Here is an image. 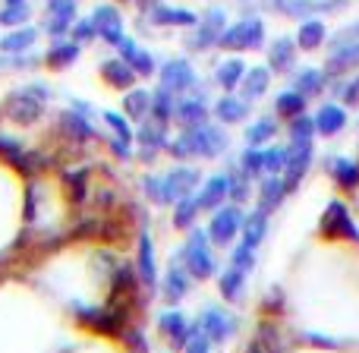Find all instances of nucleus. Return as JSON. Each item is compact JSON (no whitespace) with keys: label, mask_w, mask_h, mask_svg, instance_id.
Masks as SVG:
<instances>
[{"label":"nucleus","mask_w":359,"mask_h":353,"mask_svg":"<svg viewBox=\"0 0 359 353\" xmlns=\"http://www.w3.org/2000/svg\"><path fill=\"white\" fill-rule=\"evenodd\" d=\"M268 82H271V67H252V69H246V76H243V82H240L243 98H246V101L262 98V95L268 92Z\"/></svg>","instance_id":"nucleus-27"},{"label":"nucleus","mask_w":359,"mask_h":353,"mask_svg":"<svg viewBox=\"0 0 359 353\" xmlns=\"http://www.w3.org/2000/svg\"><path fill=\"white\" fill-rule=\"evenodd\" d=\"M60 126H63V133H67V136H73V139H92L95 136V130L88 126V120L79 117V114H73V111L63 114Z\"/></svg>","instance_id":"nucleus-45"},{"label":"nucleus","mask_w":359,"mask_h":353,"mask_svg":"<svg viewBox=\"0 0 359 353\" xmlns=\"http://www.w3.org/2000/svg\"><path fill=\"white\" fill-rule=\"evenodd\" d=\"M287 136H290V142H306V139H316L318 136L316 117H309V114H299V117L287 120Z\"/></svg>","instance_id":"nucleus-42"},{"label":"nucleus","mask_w":359,"mask_h":353,"mask_svg":"<svg viewBox=\"0 0 359 353\" xmlns=\"http://www.w3.org/2000/svg\"><path fill=\"white\" fill-rule=\"evenodd\" d=\"M139 142H142L145 158H155V152L168 145V124H161V120H149V124L139 130Z\"/></svg>","instance_id":"nucleus-28"},{"label":"nucleus","mask_w":359,"mask_h":353,"mask_svg":"<svg viewBox=\"0 0 359 353\" xmlns=\"http://www.w3.org/2000/svg\"><path fill=\"white\" fill-rule=\"evenodd\" d=\"M117 48H120V57H123V60L130 63V67L136 69L139 76H151V73H155V57H151L149 51L139 48V44L133 41V38H126V35H123V38H120Z\"/></svg>","instance_id":"nucleus-20"},{"label":"nucleus","mask_w":359,"mask_h":353,"mask_svg":"<svg viewBox=\"0 0 359 353\" xmlns=\"http://www.w3.org/2000/svg\"><path fill=\"white\" fill-rule=\"evenodd\" d=\"M104 120L114 126V133H117L120 139H126V142H133V130H130V124H126V117H120V114L107 111V114H104Z\"/></svg>","instance_id":"nucleus-50"},{"label":"nucleus","mask_w":359,"mask_h":353,"mask_svg":"<svg viewBox=\"0 0 359 353\" xmlns=\"http://www.w3.org/2000/svg\"><path fill=\"white\" fill-rule=\"evenodd\" d=\"M92 22L107 44H120V38H123V16H120L117 6H98L92 13Z\"/></svg>","instance_id":"nucleus-15"},{"label":"nucleus","mask_w":359,"mask_h":353,"mask_svg":"<svg viewBox=\"0 0 359 353\" xmlns=\"http://www.w3.org/2000/svg\"><path fill=\"white\" fill-rule=\"evenodd\" d=\"M347 38H359V22L353 25V29H347V32H344V35H341V41H347Z\"/></svg>","instance_id":"nucleus-53"},{"label":"nucleus","mask_w":359,"mask_h":353,"mask_svg":"<svg viewBox=\"0 0 359 353\" xmlns=\"http://www.w3.org/2000/svg\"><path fill=\"white\" fill-rule=\"evenodd\" d=\"M76 57H79V44L76 41H60V44H54V48L48 51L44 63H48L50 69H63V67H69Z\"/></svg>","instance_id":"nucleus-40"},{"label":"nucleus","mask_w":359,"mask_h":353,"mask_svg":"<svg viewBox=\"0 0 359 353\" xmlns=\"http://www.w3.org/2000/svg\"><path fill=\"white\" fill-rule=\"evenodd\" d=\"M306 101H309L306 95L290 88V92H280L278 98H274V111H278V117L293 120V117H299V114H306Z\"/></svg>","instance_id":"nucleus-32"},{"label":"nucleus","mask_w":359,"mask_h":353,"mask_svg":"<svg viewBox=\"0 0 359 353\" xmlns=\"http://www.w3.org/2000/svg\"><path fill=\"white\" fill-rule=\"evenodd\" d=\"M13 4H25V0H6V6H13Z\"/></svg>","instance_id":"nucleus-54"},{"label":"nucleus","mask_w":359,"mask_h":353,"mask_svg":"<svg viewBox=\"0 0 359 353\" xmlns=\"http://www.w3.org/2000/svg\"><path fill=\"white\" fill-rule=\"evenodd\" d=\"M95 32L98 29H95L92 19H82V22H76V29H73V41H88Z\"/></svg>","instance_id":"nucleus-51"},{"label":"nucleus","mask_w":359,"mask_h":353,"mask_svg":"<svg viewBox=\"0 0 359 353\" xmlns=\"http://www.w3.org/2000/svg\"><path fill=\"white\" fill-rule=\"evenodd\" d=\"M198 186V171L196 168H177L161 177V202L158 205H177L183 196H192Z\"/></svg>","instance_id":"nucleus-8"},{"label":"nucleus","mask_w":359,"mask_h":353,"mask_svg":"<svg viewBox=\"0 0 359 353\" xmlns=\"http://www.w3.org/2000/svg\"><path fill=\"white\" fill-rule=\"evenodd\" d=\"M243 76H246V63H243L240 57H230V60H224L221 67H217L215 79H217V86H221V88L233 92V88L243 82Z\"/></svg>","instance_id":"nucleus-33"},{"label":"nucleus","mask_w":359,"mask_h":353,"mask_svg":"<svg viewBox=\"0 0 359 353\" xmlns=\"http://www.w3.org/2000/svg\"><path fill=\"white\" fill-rule=\"evenodd\" d=\"M215 114H217V120H221L224 126H230V124H243V120L249 117V101L243 98H236V95H224L221 101L215 105Z\"/></svg>","instance_id":"nucleus-25"},{"label":"nucleus","mask_w":359,"mask_h":353,"mask_svg":"<svg viewBox=\"0 0 359 353\" xmlns=\"http://www.w3.org/2000/svg\"><path fill=\"white\" fill-rule=\"evenodd\" d=\"M136 76H139V73L123 60V57H114V60H104V63H101V79H104L111 88H117V92H123V88H133V86H136Z\"/></svg>","instance_id":"nucleus-16"},{"label":"nucleus","mask_w":359,"mask_h":353,"mask_svg":"<svg viewBox=\"0 0 359 353\" xmlns=\"http://www.w3.org/2000/svg\"><path fill=\"white\" fill-rule=\"evenodd\" d=\"M246 274H249V272H243V268L230 265L227 272L217 278V291H221V297L227 300V303H236V300L243 297V291H246Z\"/></svg>","instance_id":"nucleus-29"},{"label":"nucleus","mask_w":359,"mask_h":353,"mask_svg":"<svg viewBox=\"0 0 359 353\" xmlns=\"http://www.w3.org/2000/svg\"><path fill=\"white\" fill-rule=\"evenodd\" d=\"M189 281H192V274L183 262L170 265V272L164 274V300H168V303H180V300L189 293Z\"/></svg>","instance_id":"nucleus-22"},{"label":"nucleus","mask_w":359,"mask_h":353,"mask_svg":"<svg viewBox=\"0 0 359 353\" xmlns=\"http://www.w3.org/2000/svg\"><path fill=\"white\" fill-rule=\"evenodd\" d=\"M183 265L189 268L192 278L205 281L217 272V262H215V253H211V237L205 230H192L189 240L183 246Z\"/></svg>","instance_id":"nucleus-3"},{"label":"nucleus","mask_w":359,"mask_h":353,"mask_svg":"<svg viewBox=\"0 0 359 353\" xmlns=\"http://www.w3.org/2000/svg\"><path fill=\"white\" fill-rule=\"evenodd\" d=\"M158 331H161V338L170 344V347L180 350V347H186V341H189L192 325L186 322L183 312L168 309V312H161V319H158Z\"/></svg>","instance_id":"nucleus-10"},{"label":"nucleus","mask_w":359,"mask_h":353,"mask_svg":"<svg viewBox=\"0 0 359 353\" xmlns=\"http://www.w3.org/2000/svg\"><path fill=\"white\" fill-rule=\"evenodd\" d=\"M161 86L170 88L174 95L189 92V88L196 86V69H192L186 60H170V63H164V67H161Z\"/></svg>","instance_id":"nucleus-14"},{"label":"nucleus","mask_w":359,"mask_h":353,"mask_svg":"<svg viewBox=\"0 0 359 353\" xmlns=\"http://www.w3.org/2000/svg\"><path fill=\"white\" fill-rule=\"evenodd\" d=\"M344 105H347V107H356L359 105V76H356V79L353 82H347V86H344Z\"/></svg>","instance_id":"nucleus-52"},{"label":"nucleus","mask_w":359,"mask_h":353,"mask_svg":"<svg viewBox=\"0 0 359 353\" xmlns=\"http://www.w3.org/2000/svg\"><path fill=\"white\" fill-rule=\"evenodd\" d=\"M186 353H211V338L202 331V325H192V335H189V341H186Z\"/></svg>","instance_id":"nucleus-48"},{"label":"nucleus","mask_w":359,"mask_h":353,"mask_svg":"<svg viewBox=\"0 0 359 353\" xmlns=\"http://www.w3.org/2000/svg\"><path fill=\"white\" fill-rule=\"evenodd\" d=\"M287 183H284V177L280 174H271V177H262V183H259V208L262 211H278L280 205H284V199H287Z\"/></svg>","instance_id":"nucleus-17"},{"label":"nucleus","mask_w":359,"mask_h":353,"mask_svg":"<svg viewBox=\"0 0 359 353\" xmlns=\"http://www.w3.org/2000/svg\"><path fill=\"white\" fill-rule=\"evenodd\" d=\"M318 234H322L325 240H331V243L334 240H359V230H356L353 218H350L347 202H341V199L328 202L322 221H318Z\"/></svg>","instance_id":"nucleus-4"},{"label":"nucleus","mask_w":359,"mask_h":353,"mask_svg":"<svg viewBox=\"0 0 359 353\" xmlns=\"http://www.w3.org/2000/svg\"><path fill=\"white\" fill-rule=\"evenodd\" d=\"M224 22H227V19H224V10H211L202 22H196V35L189 38V48L205 51V48H211V44H217L224 35Z\"/></svg>","instance_id":"nucleus-11"},{"label":"nucleus","mask_w":359,"mask_h":353,"mask_svg":"<svg viewBox=\"0 0 359 353\" xmlns=\"http://www.w3.org/2000/svg\"><path fill=\"white\" fill-rule=\"evenodd\" d=\"M262 41H265V25H262V19H240L236 25L224 29L217 44L227 51H252V48H262Z\"/></svg>","instance_id":"nucleus-6"},{"label":"nucleus","mask_w":359,"mask_h":353,"mask_svg":"<svg viewBox=\"0 0 359 353\" xmlns=\"http://www.w3.org/2000/svg\"><path fill=\"white\" fill-rule=\"evenodd\" d=\"M44 101H48V88H41V86L22 88V92H13L10 98H6L4 114L13 120V124L29 126L44 114Z\"/></svg>","instance_id":"nucleus-2"},{"label":"nucleus","mask_w":359,"mask_h":353,"mask_svg":"<svg viewBox=\"0 0 359 353\" xmlns=\"http://www.w3.org/2000/svg\"><path fill=\"white\" fill-rule=\"evenodd\" d=\"M230 265L243 268V272H252L255 268V246H249V243H236L233 253H230Z\"/></svg>","instance_id":"nucleus-47"},{"label":"nucleus","mask_w":359,"mask_h":353,"mask_svg":"<svg viewBox=\"0 0 359 353\" xmlns=\"http://www.w3.org/2000/svg\"><path fill=\"white\" fill-rule=\"evenodd\" d=\"M293 63H297V41L293 38H278L268 51V67L274 73H290Z\"/></svg>","instance_id":"nucleus-23"},{"label":"nucleus","mask_w":359,"mask_h":353,"mask_svg":"<svg viewBox=\"0 0 359 353\" xmlns=\"http://www.w3.org/2000/svg\"><path fill=\"white\" fill-rule=\"evenodd\" d=\"M240 237H243V243H249V246L259 249L262 240L268 237V211H262V208L249 211L246 221H243V234Z\"/></svg>","instance_id":"nucleus-30"},{"label":"nucleus","mask_w":359,"mask_h":353,"mask_svg":"<svg viewBox=\"0 0 359 353\" xmlns=\"http://www.w3.org/2000/svg\"><path fill=\"white\" fill-rule=\"evenodd\" d=\"M202 331L211 338V344H224L227 338H233L236 331V319L230 316L227 309H221V306H208V309L202 312Z\"/></svg>","instance_id":"nucleus-9"},{"label":"nucleus","mask_w":359,"mask_h":353,"mask_svg":"<svg viewBox=\"0 0 359 353\" xmlns=\"http://www.w3.org/2000/svg\"><path fill=\"white\" fill-rule=\"evenodd\" d=\"M151 22L155 25H196L198 16L189 10H177V6H155L151 10Z\"/></svg>","instance_id":"nucleus-35"},{"label":"nucleus","mask_w":359,"mask_h":353,"mask_svg":"<svg viewBox=\"0 0 359 353\" xmlns=\"http://www.w3.org/2000/svg\"><path fill=\"white\" fill-rule=\"evenodd\" d=\"M328 177L334 180L337 189L356 192L359 189V161H353V158H344V155L328 158Z\"/></svg>","instance_id":"nucleus-13"},{"label":"nucleus","mask_w":359,"mask_h":353,"mask_svg":"<svg viewBox=\"0 0 359 353\" xmlns=\"http://www.w3.org/2000/svg\"><path fill=\"white\" fill-rule=\"evenodd\" d=\"M123 114L133 120H145L151 114V95L142 92V88H133V92L123 98Z\"/></svg>","instance_id":"nucleus-37"},{"label":"nucleus","mask_w":359,"mask_h":353,"mask_svg":"<svg viewBox=\"0 0 359 353\" xmlns=\"http://www.w3.org/2000/svg\"><path fill=\"white\" fill-rule=\"evenodd\" d=\"M347 120L350 117H347V107L344 105H325V107H318V114H316V130H318V136L331 139L347 126Z\"/></svg>","instance_id":"nucleus-18"},{"label":"nucleus","mask_w":359,"mask_h":353,"mask_svg":"<svg viewBox=\"0 0 359 353\" xmlns=\"http://www.w3.org/2000/svg\"><path fill=\"white\" fill-rule=\"evenodd\" d=\"M25 19H29V6L25 4L4 6V13H0V25H25Z\"/></svg>","instance_id":"nucleus-49"},{"label":"nucleus","mask_w":359,"mask_h":353,"mask_svg":"<svg viewBox=\"0 0 359 353\" xmlns=\"http://www.w3.org/2000/svg\"><path fill=\"white\" fill-rule=\"evenodd\" d=\"M198 211H202V205H198V196H183V199H180V202L174 205V227L189 230L192 224H196Z\"/></svg>","instance_id":"nucleus-36"},{"label":"nucleus","mask_w":359,"mask_h":353,"mask_svg":"<svg viewBox=\"0 0 359 353\" xmlns=\"http://www.w3.org/2000/svg\"><path fill=\"white\" fill-rule=\"evenodd\" d=\"M224 202H230V174H215L198 189V205L202 211H217Z\"/></svg>","instance_id":"nucleus-12"},{"label":"nucleus","mask_w":359,"mask_h":353,"mask_svg":"<svg viewBox=\"0 0 359 353\" xmlns=\"http://www.w3.org/2000/svg\"><path fill=\"white\" fill-rule=\"evenodd\" d=\"M174 111H177V105H174V92L161 86L155 95H151V117L161 120V124H170V120H174Z\"/></svg>","instance_id":"nucleus-41"},{"label":"nucleus","mask_w":359,"mask_h":353,"mask_svg":"<svg viewBox=\"0 0 359 353\" xmlns=\"http://www.w3.org/2000/svg\"><path fill=\"white\" fill-rule=\"evenodd\" d=\"M249 192H252V180L243 174V171L230 174V202H233V205H243V202L249 199Z\"/></svg>","instance_id":"nucleus-46"},{"label":"nucleus","mask_w":359,"mask_h":353,"mask_svg":"<svg viewBox=\"0 0 359 353\" xmlns=\"http://www.w3.org/2000/svg\"><path fill=\"white\" fill-rule=\"evenodd\" d=\"M48 10H50V19H48V32H50V35H63L67 29H73L76 0H50Z\"/></svg>","instance_id":"nucleus-24"},{"label":"nucleus","mask_w":359,"mask_h":353,"mask_svg":"<svg viewBox=\"0 0 359 353\" xmlns=\"http://www.w3.org/2000/svg\"><path fill=\"white\" fill-rule=\"evenodd\" d=\"M325 86H328V76H325L322 69H303V73L293 79V88H297L299 95H306V98H316V95H322Z\"/></svg>","instance_id":"nucleus-34"},{"label":"nucleus","mask_w":359,"mask_h":353,"mask_svg":"<svg viewBox=\"0 0 359 353\" xmlns=\"http://www.w3.org/2000/svg\"><path fill=\"white\" fill-rule=\"evenodd\" d=\"M240 171L249 180H262L265 177V168H262V145H249L240 155Z\"/></svg>","instance_id":"nucleus-44"},{"label":"nucleus","mask_w":359,"mask_h":353,"mask_svg":"<svg viewBox=\"0 0 359 353\" xmlns=\"http://www.w3.org/2000/svg\"><path fill=\"white\" fill-rule=\"evenodd\" d=\"M325 38H328V29H325L322 19H306L297 32V48L299 51H316V48L325 44Z\"/></svg>","instance_id":"nucleus-31"},{"label":"nucleus","mask_w":359,"mask_h":353,"mask_svg":"<svg viewBox=\"0 0 359 353\" xmlns=\"http://www.w3.org/2000/svg\"><path fill=\"white\" fill-rule=\"evenodd\" d=\"M284 164H287L284 145H262V168H265V177L284 174Z\"/></svg>","instance_id":"nucleus-43"},{"label":"nucleus","mask_w":359,"mask_h":353,"mask_svg":"<svg viewBox=\"0 0 359 353\" xmlns=\"http://www.w3.org/2000/svg\"><path fill=\"white\" fill-rule=\"evenodd\" d=\"M35 38H38V32L35 29H29V25H19L16 32H10V35L0 41V51H6V54H22V51H29L32 44H35Z\"/></svg>","instance_id":"nucleus-38"},{"label":"nucleus","mask_w":359,"mask_h":353,"mask_svg":"<svg viewBox=\"0 0 359 353\" xmlns=\"http://www.w3.org/2000/svg\"><path fill=\"white\" fill-rule=\"evenodd\" d=\"M174 120L183 124V130H186V126L208 124V105H205V98H183V101H177Z\"/></svg>","instance_id":"nucleus-26"},{"label":"nucleus","mask_w":359,"mask_h":353,"mask_svg":"<svg viewBox=\"0 0 359 353\" xmlns=\"http://www.w3.org/2000/svg\"><path fill=\"white\" fill-rule=\"evenodd\" d=\"M227 133L221 126L211 124H198V126H186L177 139H170L168 149L174 158H217L227 152Z\"/></svg>","instance_id":"nucleus-1"},{"label":"nucleus","mask_w":359,"mask_h":353,"mask_svg":"<svg viewBox=\"0 0 359 353\" xmlns=\"http://www.w3.org/2000/svg\"><path fill=\"white\" fill-rule=\"evenodd\" d=\"M139 281H142L149 291L158 287V262H155V243L149 234H142L139 240Z\"/></svg>","instance_id":"nucleus-21"},{"label":"nucleus","mask_w":359,"mask_h":353,"mask_svg":"<svg viewBox=\"0 0 359 353\" xmlns=\"http://www.w3.org/2000/svg\"><path fill=\"white\" fill-rule=\"evenodd\" d=\"M243 221H246V211L240 205H221V208L211 215L208 224V237L215 246H230L236 237L243 234Z\"/></svg>","instance_id":"nucleus-5"},{"label":"nucleus","mask_w":359,"mask_h":353,"mask_svg":"<svg viewBox=\"0 0 359 353\" xmlns=\"http://www.w3.org/2000/svg\"><path fill=\"white\" fill-rule=\"evenodd\" d=\"M359 67V38L356 41H341L334 44V51H331L328 57V73L331 76H344L350 73V69Z\"/></svg>","instance_id":"nucleus-19"},{"label":"nucleus","mask_w":359,"mask_h":353,"mask_svg":"<svg viewBox=\"0 0 359 353\" xmlns=\"http://www.w3.org/2000/svg\"><path fill=\"white\" fill-rule=\"evenodd\" d=\"M312 155H316V142H312V139L287 145V164H284V174H280V177H284V183H287V189H290V192L303 183L306 174H309Z\"/></svg>","instance_id":"nucleus-7"},{"label":"nucleus","mask_w":359,"mask_h":353,"mask_svg":"<svg viewBox=\"0 0 359 353\" xmlns=\"http://www.w3.org/2000/svg\"><path fill=\"white\" fill-rule=\"evenodd\" d=\"M274 136H278V120L274 117H262V120H255L252 126H246V142L249 145H268Z\"/></svg>","instance_id":"nucleus-39"}]
</instances>
